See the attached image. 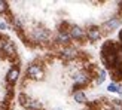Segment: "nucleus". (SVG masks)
I'll return each instance as SVG.
<instances>
[{
    "instance_id": "nucleus-1",
    "label": "nucleus",
    "mask_w": 122,
    "mask_h": 110,
    "mask_svg": "<svg viewBox=\"0 0 122 110\" xmlns=\"http://www.w3.org/2000/svg\"><path fill=\"white\" fill-rule=\"evenodd\" d=\"M18 100H20V104L27 110H42L40 103L37 100H33V98H30V97H27L25 94H20Z\"/></svg>"
},
{
    "instance_id": "nucleus-2",
    "label": "nucleus",
    "mask_w": 122,
    "mask_h": 110,
    "mask_svg": "<svg viewBox=\"0 0 122 110\" xmlns=\"http://www.w3.org/2000/svg\"><path fill=\"white\" fill-rule=\"evenodd\" d=\"M45 76V70H43V67H42L40 64H30L28 65V69H27V77L30 79H33V80H42Z\"/></svg>"
},
{
    "instance_id": "nucleus-3",
    "label": "nucleus",
    "mask_w": 122,
    "mask_h": 110,
    "mask_svg": "<svg viewBox=\"0 0 122 110\" xmlns=\"http://www.w3.org/2000/svg\"><path fill=\"white\" fill-rule=\"evenodd\" d=\"M31 39L34 42L43 43V42H48L51 39V33H49V30H46V28H34L33 33H31Z\"/></svg>"
},
{
    "instance_id": "nucleus-4",
    "label": "nucleus",
    "mask_w": 122,
    "mask_h": 110,
    "mask_svg": "<svg viewBox=\"0 0 122 110\" xmlns=\"http://www.w3.org/2000/svg\"><path fill=\"white\" fill-rule=\"evenodd\" d=\"M89 80H91V75L88 71H81L79 75L75 77V85H73V89H81V88H83V86H86V85L89 83Z\"/></svg>"
},
{
    "instance_id": "nucleus-5",
    "label": "nucleus",
    "mask_w": 122,
    "mask_h": 110,
    "mask_svg": "<svg viewBox=\"0 0 122 110\" xmlns=\"http://www.w3.org/2000/svg\"><path fill=\"white\" fill-rule=\"evenodd\" d=\"M121 18L119 16H112L110 20H107L104 24L101 25V31L103 33H110V31H113V30H116L119 25H121Z\"/></svg>"
},
{
    "instance_id": "nucleus-6",
    "label": "nucleus",
    "mask_w": 122,
    "mask_h": 110,
    "mask_svg": "<svg viewBox=\"0 0 122 110\" xmlns=\"http://www.w3.org/2000/svg\"><path fill=\"white\" fill-rule=\"evenodd\" d=\"M69 33H70V37L75 39V40H85V39H88L86 37V30L81 28L79 25H70Z\"/></svg>"
},
{
    "instance_id": "nucleus-7",
    "label": "nucleus",
    "mask_w": 122,
    "mask_h": 110,
    "mask_svg": "<svg viewBox=\"0 0 122 110\" xmlns=\"http://www.w3.org/2000/svg\"><path fill=\"white\" fill-rule=\"evenodd\" d=\"M70 33H69V30L64 28V27H60L58 28V31H57V37H55V42L57 43H61V45H67V43H70Z\"/></svg>"
},
{
    "instance_id": "nucleus-8",
    "label": "nucleus",
    "mask_w": 122,
    "mask_h": 110,
    "mask_svg": "<svg viewBox=\"0 0 122 110\" xmlns=\"http://www.w3.org/2000/svg\"><path fill=\"white\" fill-rule=\"evenodd\" d=\"M86 37L91 40V42H98L101 37H103V31L100 27H95V25H91L88 30H86Z\"/></svg>"
},
{
    "instance_id": "nucleus-9",
    "label": "nucleus",
    "mask_w": 122,
    "mask_h": 110,
    "mask_svg": "<svg viewBox=\"0 0 122 110\" xmlns=\"http://www.w3.org/2000/svg\"><path fill=\"white\" fill-rule=\"evenodd\" d=\"M2 51L6 54V57H8V58H14V57H16V46L14 45V42H10V40L3 42Z\"/></svg>"
},
{
    "instance_id": "nucleus-10",
    "label": "nucleus",
    "mask_w": 122,
    "mask_h": 110,
    "mask_svg": "<svg viewBox=\"0 0 122 110\" xmlns=\"http://www.w3.org/2000/svg\"><path fill=\"white\" fill-rule=\"evenodd\" d=\"M61 57H63V60H67V61L75 60V58H77V51L71 46H66L61 49Z\"/></svg>"
},
{
    "instance_id": "nucleus-11",
    "label": "nucleus",
    "mask_w": 122,
    "mask_h": 110,
    "mask_svg": "<svg viewBox=\"0 0 122 110\" xmlns=\"http://www.w3.org/2000/svg\"><path fill=\"white\" fill-rule=\"evenodd\" d=\"M18 79H20V69L18 67H12L8 71V75H6V80H8L9 85H14V83H16Z\"/></svg>"
},
{
    "instance_id": "nucleus-12",
    "label": "nucleus",
    "mask_w": 122,
    "mask_h": 110,
    "mask_svg": "<svg viewBox=\"0 0 122 110\" xmlns=\"http://www.w3.org/2000/svg\"><path fill=\"white\" fill-rule=\"evenodd\" d=\"M73 100H75L76 103H81V104H85V103H88L86 95H85L82 91H75V92H73Z\"/></svg>"
},
{
    "instance_id": "nucleus-13",
    "label": "nucleus",
    "mask_w": 122,
    "mask_h": 110,
    "mask_svg": "<svg viewBox=\"0 0 122 110\" xmlns=\"http://www.w3.org/2000/svg\"><path fill=\"white\" fill-rule=\"evenodd\" d=\"M110 109L112 110H122V100H110Z\"/></svg>"
},
{
    "instance_id": "nucleus-14",
    "label": "nucleus",
    "mask_w": 122,
    "mask_h": 110,
    "mask_svg": "<svg viewBox=\"0 0 122 110\" xmlns=\"http://www.w3.org/2000/svg\"><path fill=\"white\" fill-rule=\"evenodd\" d=\"M107 89L110 91V92H118V94H119V91H121V86H119L118 83L112 82V83H110V85H109V86H107Z\"/></svg>"
},
{
    "instance_id": "nucleus-15",
    "label": "nucleus",
    "mask_w": 122,
    "mask_h": 110,
    "mask_svg": "<svg viewBox=\"0 0 122 110\" xmlns=\"http://www.w3.org/2000/svg\"><path fill=\"white\" fill-rule=\"evenodd\" d=\"M9 12V6L6 2H3V0H0V14H8Z\"/></svg>"
},
{
    "instance_id": "nucleus-16",
    "label": "nucleus",
    "mask_w": 122,
    "mask_h": 110,
    "mask_svg": "<svg viewBox=\"0 0 122 110\" xmlns=\"http://www.w3.org/2000/svg\"><path fill=\"white\" fill-rule=\"evenodd\" d=\"M104 79H106V71L98 69V79H97V83H103Z\"/></svg>"
},
{
    "instance_id": "nucleus-17",
    "label": "nucleus",
    "mask_w": 122,
    "mask_h": 110,
    "mask_svg": "<svg viewBox=\"0 0 122 110\" xmlns=\"http://www.w3.org/2000/svg\"><path fill=\"white\" fill-rule=\"evenodd\" d=\"M8 28V24L6 22H0V30H6Z\"/></svg>"
},
{
    "instance_id": "nucleus-18",
    "label": "nucleus",
    "mask_w": 122,
    "mask_h": 110,
    "mask_svg": "<svg viewBox=\"0 0 122 110\" xmlns=\"http://www.w3.org/2000/svg\"><path fill=\"white\" fill-rule=\"evenodd\" d=\"M55 110H61V109H55Z\"/></svg>"
}]
</instances>
